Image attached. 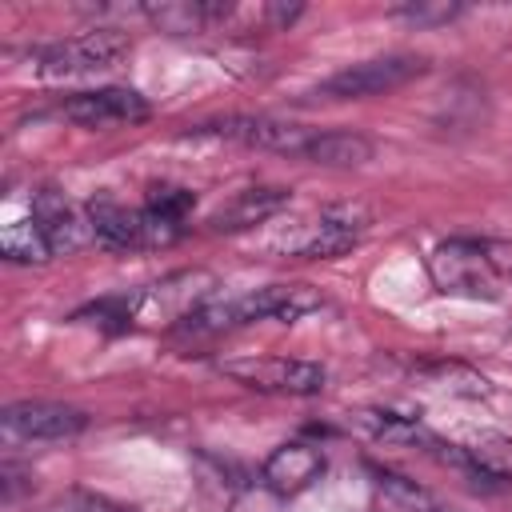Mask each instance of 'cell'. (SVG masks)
<instances>
[{"mask_svg": "<svg viewBox=\"0 0 512 512\" xmlns=\"http://www.w3.org/2000/svg\"><path fill=\"white\" fill-rule=\"evenodd\" d=\"M312 308H320V296L308 284H268V288H256V292H248L240 300L196 308L192 316H184V328L220 332V328L256 324V320H296V316H304Z\"/></svg>", "mask_w": 512, "mask_h": 512, "instance_id": "6da1fadb", "label": "cell"}, {"mask_svg": "<svg viewBox=\"0 0 512 512\" xmlns=\"http://www.w3.org/2000/svg\"><path fill=\"white\" fill-rule=\"evenodd\" d=\"M424 68H428V60H424V56H412V52L372 56V60L348 64V68H340L336 76H328V80L320 84V96H328V100H364V96H380V92H392V88L416 80Z\"/></svg>", "mask_w": 512, "mask_h": 512, "instance_id": "7a4b0ae2", "label": "cell"}, {"mask_svg": "<svg viewBox=\"0 0 512 512\" xmlns=\"http://www.w3.org/2000/svg\"><path fill=\"white\" fill-rule=\"evenodd\" d=\"M128 56V36H120L116 28H96L60 44H44L32 52L36 68L44 76H84V72H100L112 68L116 60Z\"/></svg>", "mask_w": 512, "mask_h": 512, "instance_id": "3957f363", "label": "cell"}, {"mask_svg": "<svg viewBox=\"0 0 512 512\" xmlns=\"http://www.w3.org/2000/svg\"><path fill=\"white\" fill-rule=\"evenodd\" d=\"M220 372L232 376L244 388L260 392H284V396H316L324 392V368L312 360H288V356H248V360H220Z\"/></svg>", "mask_w": 512, "mask_h": 512, "instance_id": "277c9868", "label": "cell"}, {"mask_svg": "<svg viewBox=\"0 0 512 512\" xmlns=\"http://www.w3.org/2000/svg\"><path fill=\"white\" fill-rule=\"evenodd\" d=\"M432 268V280L440 292H452V296H468V300H492L496 296V268L492 260L484 256L480 244H468V240H448L432 252L428 260Z\"/></svg>", "mask_w": 512, "mask_h": 512, "instance_id": "5b68a950", "label": "cell"}, {"mask_svg": "<svg viewBox=\"0 0 512 512\" xmlns=\"http://www.w3.org/2000/svg\"><path fill=\"white\" fill-rule=\"evenodd\" d=\"M192 132H200V136H224V140H236L244 148L288 152V156H304V148L312 140V132L296 128V124H284V120H272V116H224V120L200 124Z\"/></svg>", "mask_w": 512, "mask_h": 512, "instance_id": "8992f818", "label": "cell"}, {"mask_svg": "<svg viewBox=\"0 0 512 512\" xmlns=\"http://www.w3.org/2000/svg\"><path fill=\"white\" fill-rule=\"evenodd\" d=\"M4 432L16 440H72L88 428V416L72 404H52V400H24L8 404L0 416Z\"/></svg>", "mask_w": 512, "mask_h": 512, "instance_id": "52a82bcc", "label": "cell"}, {"mask_svg": "<svg viewBox=\"0 0 512 512\" xmlns=\"http://www.w3.org/2000/svg\"><path fill=\"white\" fill-rule=\"evenodd\" d=\"M148 100L132 88H96V92H76L60 104V116L84 128H112V124H140L148 120Z\"/></svg>", "mask_w": 512, "mask_h": 512, "instance_id": "ba28073f", "label": "cell"}, {"mask_svg": "<svg viewBox=\"0 0 512 512\" xmlns=\"http://www.w3.org/2000/svg\"><path fill=\"white\" fill-rule=\"evenodd\" d=\"M32 220H36V228L44 232L52 256H56V252H76V248H84L88 236H92L88 212H80V208H76L64 192H56V188H40V192L32 196Z\"/></svg>", "mask_w": 512, "mask_h": 512, "instance_id": "9c48e42d", "label": "cell"}, {"mask_svg": "<svg viewBox=\"0 0 512 512\" xmlns=\"http://www.w3.org/2000/svg\"><path fill=\"white\" fill-rule=\"evenodd\" d=\"M320 472H324V452L304 440H288V444L272 448V456L260 464V480L276 496H296V492L312 488L320 480Z\"/></svg>", "mask_w": 512, "mask_h": 512, "instance_id": "30bf717a", "label": "cell"}, {"mask_svg": "<svg viewBox=\"0 0 512 512\" xmlns=\"http://www.w3.org/2000/svg\"><path fill=\"white\" fill-rule=\"evenodd\" d=\"M364 224H368V212H364L360 204H336V208H328V212L312 224V236H308L296 252L308 256V260H332V256H344V252L360 240Z\"/></svg>", "mask_w": 512, "mask_h": 512, "instance_id": "8fae6325", "label": "cell"}, {"mask_svg": "<svg viewBox=\"0 0 512 512\" xmlns=\"http://www.w3.org/2000/svg\"><path fill=\"white\" fill-rule=\"evenodd\" d=\"M288 204V188H248L240 196H232L224 208H216L208 216V228L212 232H240V228H252V224H264L272 212H280Z\"/></svg>", "mask_w": 512, "mask_h": 512, "instance_id": "7c38bea8", "label": "cell"}, {"mask_svg": "<svg viewBox=\"0 0 512 512\" xmlns=\"http://www.w3.org/2000/svg\"><path fill=\"white\" fill-rule=\"evenodd\" d=\"M356 424L372 436V440H380V444H400V448H428V452H440V456H448L444 448V440L436 436V432H428L416 416H396V412H380V408H364V412H356Z\"/></svg>", "mask_w": 512, "mask_h": 512, "instance_id": "4fadbf2b", "label": "cell"}, {"mask_svg": "<svg viewBox=\"0 0 512 512\" xmlns=\"http://www.w3.org/2000/svg\"><path fill=\"white\" fill-rule=\"evenodd\" d=\"M304 160L324 164V168H356L372 160V140L360 132H312Z\"/></svg>", "mask_w": 512, "mask_h": 512, "instance_id": "5bb4252c", "label": "cell"}, {"mask_svg": "<svg viewBox=\"0 0 512 512\" xmlns=\"http://www.w3.org/2000/svg\"><path fill=\"white\" fill-rule=\"evenodd\" d=\"M464 468L484 480H508L512 476V436L504 432H480L464 444Z\"/></svg>", "mask_w": 512, "mask_h": 512, "instance_id": "9a60e30c", "label": "cell"}, {"mask_svg": "<svg viewBox=\"0 0 512 512\" xmlns=\"http://www.w3.org/2000/svg\"><path fill=\"white\" fill-rule=\"evenodd\" d=\"M148 20L164 32H204L212 20H224L228 16V4H204V0H180V4H156V8H144Z\"/></svg>", "mask_w": 512, "mask_h": 512, "instance_id": "2e32d148", "label": "cell"}, {"mask_svg": "<svg viewBox=\"0 0 512 512\" xmlns=\"http://www.w3.org/2000/svg\"><path fill=\"white\" fill-rule=\"evenodd\" d=\"M0 252H4L8 260H16V264H44V260L52 256V248H48V240H44V232L36 228L32 216H28V220H16V224H4V232H0Z\"/></svg>", "mask_w": 512, "mask_h": 512, "instance_id": "e0dca14e", "label": "cell"}, {"mask_svg": "<svg viewBox=\"0 0 512 512\" xmlns=\"http://www.w3.org/2000/svg\"><path fill=\"white\" fill-rule=\"evenodd\" d=\"M428 384H436V388H444V392H456V396H488V380L484 376H476L472 368H464V364H424V368H416Z\"/></svg>", "mask_w": 512, "mask_h": 512, "instance_id": "ac0fdd59", "label": "cell"}, {"mask_svg": "<svg viewBox=\"0 0 512 512\" xmlns=\"http://www.w3.org/2000/svg\"><path fill=\"white\" fill-rule=\"evenodd\" d=\"M148 208H152L156 216H164V220H176V224H180V220L192 212V192H188V188H172V184L152 188Z\"/></svg>", "mask_w": 512, "mask_h": 512, "instance_id": "d6986e66", "label": "cell"}, {"mask_svg": "<svg viewBox=\"0 0 512 512\" xmlns=\"http://www.w3.org/2000/svg\"><path fill=\"white\" fill-rule=\"evenodd\" d=\"M396 16H404L416 28H432V24H448L460 16V4H404L396 8Z\"/></svg>", "mask_w": 512, "mask_h": 512, "instance_id": "ffe728a7", "label": "cell"}, {"mask_svg": "<svg viewBox=\"0 0 512 512\" xmlns=\"http://www.w3.org/2000/svg\"><path fill=\"white\" fill-rule=\"evenodd\" d=\"M376 480H380V488L392 496V500H400V504H408V508H424V512H432L436 504L416 488V484H408L404 476H396V472H376Z\"/></svg>", "mask_w": 512, "mask_h": 512, "instance_id": "44dd1931", "label": "cell"}, {"mask_svg": "<svg viewBox=\"0 0 512 512\" xmlns=\"http://www.w3.org/2000/svg\"><path fill=\"white\" fill-rule=\"evenodd\" d=\"M60 512H132V508H124V504H116V500H108V496H96V492H68L64 500H60Z\"/></svg>", "mask_w": 512, "mask_h": 512, "instance_id": "7402d4cb", "label": "cell"}, {"mask_svg": "<svg viewBox=\"0 0 512 512\" xmlns=\"http://www.w3.org/2000/svg\"><path fill=\"white\" fill-rule=\"evenodd\" d=\"M296 12H300V8H268V16H272L276 24H292V20H296Z\"/></svg>", "mask_w": 512, "mask_h": 512, "instance_id": "603a6c76", "label": "cell"}, {"mask_svg": "<svg viewBox=\"0 0 512 512\" xmlns=\"http://www.w3.org/2000/svg\"><path fill=\"white\" fill-rule=\"evenodd\" d=\"M432 512H456V508H432Z\"/></svg>", "mask_w": 512, "mask_h": 512, "instance_id": "cb8c5ba5", "label": "cell"}]
</instances>
